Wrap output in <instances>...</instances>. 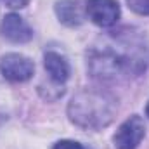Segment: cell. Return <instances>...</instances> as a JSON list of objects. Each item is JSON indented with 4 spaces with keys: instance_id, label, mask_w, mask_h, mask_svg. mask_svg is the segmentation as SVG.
Here are the masks:
<instances>
[{
    "instance_id": "1",
    "label": "cell",
    "mask_w": 149,
    "mask_h": 149,
    "mask_svg": "<svg viewBox=\"0 0 149 149\" xmlns=\"http://www.w3.org/2000/svg\"><path fill=\"white\" fill-rule=\"evenodd\" d=\"M116 114V101L108 92L95 88L80 90L68 106V116L83 130H101L108 127Z\"/></svg>"
},
{
    "instance_id": "2",
    "label": "cell",
    "mask_w": 149,
    "mask_h": 149,
    "mask_svg": "<svg viewBox=\"0 0 149 149\" xmlns=\"http://www.w3.org/2000/svg\"><path fill=\"white\" fill-rule=\"evenodd\" d=\"M144 135H146L144 120L139 114H132L120 125V128L113 137V142L116 149H137Z\"/></svg>"
},
{
    "instance_id": "3",
    "label": "cell",
    "mask_w": 149,
    "mask_h": 149,
    "mask_svg": "<svg viewBox=\"0 0 149 149\" xmlns=\"http://www.w3.org/2000/svg\"><path fill=\"white\" fill-rule=\"evenodd\" d=\"M0 71L9 81H26L35 73V63L23 54H5L0 59Z\"/></svg>"
},
{
    "instance_id": "4",
    "label": "cell",
    "mask_w": 149,
    "mask_h": 149,
    "mask_svg": "<svg viewBox=\"0 0 149 149\" xmlns=\"http://www.w3.org/2000/svg\"><path fill=\"white\" fill-rule=\"evenodd\" d=\"M85 12L88 19L101 28H109L120 19V5L116 0H87Z\"/></svg>"
},
{
    "instance_id": "5",
    "label": "cell",
    "mask_w": 149,
    "mask_h": 149,
    "mask_svg": "<svg viewBox=\"0 0 149 149\" xmlns=\"http://www.w3.org/2000/svg\"><path fill=\"white\" fill-rule=\"evenodd\" d=\"M0 35L12 43H26L33 38V30L19 14H7L0 23Z\"/></svg>"
},
{
    "instance_id": "6",
    "label": "cell",
    "mask_w": 149,
    "mask_h": 149,
    "mask_svg": "<svg viewBox=\"0 0 149 149\" xmlns=\"http://www.w3.org/2000/svg\"><path fill=\"white\" fill-rule=\"evenodd\" d=\"M43 64H45V71L49 73L50 80L56 83H64L70 78V63L66 61L64 56L57 54V52H45L43 56Z\"/></svg>"
},
{
    "instance_id": "7",
    "label": "cell",
    "mask_w": 149,
    "mask_h": 149,
    "mask_svg": "<svg viewBox=\"0 0 149 149\" xmlns=\"http://www.w3.org/2000/svg\"><path fill=\"white\" fill-rule=\"evenodd\" d=\"M56 14L66 26H80L83 23V10L78 0H61L56 3Z\"/></svg>"
},
{
    "instance_id": "8",
    "label": "cell",
    "mask_w": 149,
    "mask_h": 149,
    "mask_svg": "<svg viewBox=\"0 0 149 149\" xmlns=\"http://www.w3.org/2000/svg\"><path fill=\"white\" fill-rule=\"evenodd\" d=\"M127 3L134 12H137L141 16L149 14V0H127Z\"/></svg>"
},
{
    "instance_id": "9",
    "label": "cell",
    "mask_w": 149,
    "mask_h": 149,
    "mask_svg": "<svg viewBox=\"0 0 149 149\" xmlns=\"http://www.w3.org/2000/svg\"><path fill=\"white\" fill-rule=\"evenodd\" d=\"M52 149H83V146L80 142H74V141H59L54 144Z\"/></svg>"
},
{
    "instance_id": "10",
    "label": "cell",
    "mask_w": 149,
    "mask_h": 149,
    "mask_svg": "<svg viewBox=\"0 0 149 149\" xmlns=\"http://www.w3.org/2000/svg\"><path fill=\"white\" fill-rule=\"evenodd\" d=\"M30 0H3V3L9 7V9H23L28 5Z\"/></svg>"
},
{
    "instance_id": "11",
    "label": "cell",
    "mask_w": 149,
    "mask_h": 149,
    "mask_svg": "<svg viewBox=\"0 0 149 149\" xmlns=\"http://www.w3.org/2000/svg\"><path fill=\"white\" fill-rule=\"evenodd\" d=\"M146 116L149 118V102H148V106H146Z\"/></svg>"
}]
</instances>
